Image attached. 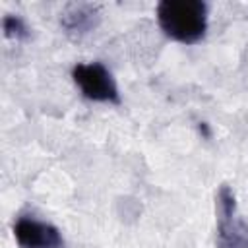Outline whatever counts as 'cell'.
Instances as JSON below:
<instances>
[{
  "mask_svg": "<svg viewBox=\"0 0 248 248\" xmlns=\"http://www.w3.org/2000/svg\"><path fill=\"white\" fill-rule=\"evenodd\" d=\"M2 29H4V35L12 41H25L29 37V27L25 25V21L19 16H12V14L4 16Z\"/></svg>",
  "mask_w": 248,
  "mask_h": 248,
  "instance_id": "obj_6",
  "label": "cell"
},
{
  "mask_svg": "<svg viewBox=\"0 0 248 248\" xmlns=\"http://www.w3.org/2000/svg\"><path fill=\"white\" fill-rule=\"evenodd\" d=\"M101 21L99 6L89 2H72L66 4L60 12V27L72 41H81L89 35Z\"/></svg>",
  "mask_w": 248,
  "mask_h": 248,
  "instance_id": "obj_5",
  "label": "cell"
},
{
  "mask_svg": "<svg viewBox=\"0 0 248 248\" xmlns=\"http://www.w3.org/2000/svg\"><path fill=\"white\" fill-rule=\"evenodd\" d=\"M14 236L19 248H64V238L54 225L29 215L14 223Z\"/></svg>",
  "mask_w": 248,
  "mask_h": 248,
  "instance_id": "obj_4",
  "label": "cell"
},
{
  "mask_svg": "<svg viewBox=\"0 0 248 248\" xmlns=\"http://www.w3.org/2000/svg\"><path fill=\"white\" fill-rule=\"evenodd\" d=\"M72 78L85 99L97 103H120L116 81L101 62L76 64L72 70Z\"/></svg>",
  "mask_w": 248,
  "mask_h": 248,
  "instance_id": "obj_3",
  "label": "cell"
},
{
  "mask_svg": "<svg viewBox=\"0 0 248 248\" xmlns=\"http://www.w3.org/2000/svg\"><path fill=\"white\" fill-rule=\"evenodd\" d=\"M157 21L167 37L196 45L207 31V6L202 0H163L157 6Z\"/></svg>",
  "mask_w": 248,
  "mask_h": 248,
  "instance_id": "obj_1",
  "label": "cell"
},
{
  "mask_svg": "<svg viewBox=\"0 0 248 248\" xmlns=\"http://www.w3.org/2000/svg\"><path fill=\"white\" fill-rule=\"evenodd\" d=\"M217 248H248V221L238 215L236 198L231 186L217 190Z\"/></svg>",
  "mask_w": 248,
  "mask_h": 248,
  "instance_id": "obj_2",
  "label": "cell"
}]
</instances>
